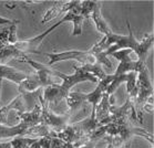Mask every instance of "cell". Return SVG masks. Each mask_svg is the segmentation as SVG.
I'll return each mask as SVG.
<instances>
[{"instance_id": "1", "label": "cell", "mask_w": 154, "mask_h": 148, "mask_svg": "<svg viewBox=\"0 0 154 148\" xmlns=\"http://www.w3.org/2000/svg\"><path fill=\"white\" fill-rule=\"evenodd\" d=\"M126 27L129 30V35H121V34H116V33H111L105 37V43L108 46V50L105 51V55H111L112 53L119 51V50H124L129 49L132 50L135 54H137L141 62L146 63V58L149 54V51L152 48L154 40V34L153 32H151L149 34H145L142 40H137L134 37L131 25H130L129 20H126Z\"/></svg>"}, {"instance_id": "2", "label": "cell", "mask_w": 154, "mask_h": 148, "mask_svg": "<svg viewBox=\"0 0 154 148\" xmlns=\"http://www.w3.org/2000/svg\"><path fill=\"white\" fill-rule=\"evenodd\" d=\"M47 57L49 58V62L47 67H49L53 65L57 62L67 60H75L81 65L83 64H101L104 65L106 69H111L112 63L109 60L105 53H100V54H94L90 52L89 50L87 51H79V50H70V51H64V52L59 53H45Z\"/></svg>"}, {"instance_id": "3", "label": "cell", "mask_w": 154, "mask_h": 148, "mask_svg": "<svg viewBox=\"0 0 154 148\" xmlns=\"http://www.w3.org/2000/svg\"><path fill=\"white\" fill-rule=\"evenodd\" d=\"M73 70L74 73L69 75V74H64L63 72H60V71L57 70H51L50 73L52 74L53 76L60 78L61 80V84H59L60 92L62 94L63 99H66L67 95L69 94V92L74 85H77L78 83H81V82H87V81H91L93 83H98V78L93 76L92 74L88 73L85 71L81 70L80 67H77L75 64L73 65Z\"/></svg>"}, {"instance_id": "4", "label": "cell", "mask_w": 154, "mask_h": 148, "mask_svg": "<svg viewBox=\"0 0 154 148\" xmlns=\"http://www.w3.org/2000/svg\"><path fill=\"white\" fill-rule=\"evenodd\" d=\"M151 95H153V85L151 83L150 74H149L147 67H144L143 70L137 73V97H135V101H134V106H135L137 118L140 120H141V108H142V105L147 99V97H150Z\"/></svg>"}, {"instance_id": "5", "label": "cell", "mask_w": 154, "mask_h": 148, "mask_svg": "<svg viewBox=\"0 0 154 148\" xmlns=\"http://www.w3.org/2000/svg\"><path fill=\"white\" fill-rule=\"evenodd\" d=\"M38 99L42 107L41 124H45L47 126H49L56 133H60L61 131H63L69 125V120H70L71 117L70 112L62 114V115H58V114L53 113L52 111L50 109L49 105L43 101L41 95H39Z\"/></svg>"}, {"instance_id": "6", "label": "cell", "mask_w": 154, "mask_h": 148, "mask_svg": "<svg viewBox=\"0 0 154 148\" xmlns=\"http://www.w3.org/2000/svg\"><path fill=\"white\" fill-rule=\"evenodd\" d=\"M60 25H62L61 21H58L57 23L50 27L48 30H46L45 32H42L41 34L37 35V37H33V38H29V39H25V40H19L16 44H14V48L17 50H19L20 52L25 53V54H28V53H37V54H42L40 51H39V46L41 44V42L43 41V39L46 38L47 35L51 33V32L59 27Z\"/></svg>"}, {"instance_id": "7", "label": "cell", "mask_w": 154, "mask_h": 148, "mask_svg": "<svg viewBox=\"0 0 154 148\" xmlns=\"http://www.w3.org/2000/svg\"><path fill=\"white\" fill-rule=\"evenodd\" d=\"M80 2L81 1H73L71 9L60 20L61 23H63V22H72L73 23L72 37H77V35H80L82 33V25L84 21V17L81 14Z\"/></svg>"}, {"instance_id": "8", "label": "cell", "mask_w": 154, "mask_h": 148, "mask_svg": "<svg viewBox=\"0 0 154 148\" xmlns=\"http://www.w3.org/2000/svg\"><path fill=\"white\" fill-rule=\"evenodd\" d=\"M11 111L16 112L17 117L20 116L21 114H23L26 112L25 96L22 94H19L18 96H16L10 104H8V105L0 108V124L8 125V117H9V113Z\"/></svg>"}, {"instance_id": "9", "label": "cell", "mask_w": 154, "mask_h": 148, "mask_svg": "<svg viewBox=\"0 0 154 148\" xmlns=\"http://www.w3.org/2000/svg\"><path fill=\"white\" fill-rule=\"evenodd\" d=\"M114 96L109 95L108 93H103L101 97V101L99 102V104L95 107V120H98V123L102 125V123L104 122L110 115V107L111 105H114Z\"/></svg>"}, {"instance_id": "10", "label": "cell", "mask_w": 154, "mask_h": 148, "mask_svg": "<svg viewBox=\"0 0 154 148\" xmlns=\"http://www.w3.org/2000/svg\"><path fill=\"white\" fill-rule=\"evenodd\" d=\"M41 116H42V107L40 102H39V103H35L32 111L25 112L23 114H21L20 116L17 117V120H19V124L23 125V126L32 127L41 124Z\"/></svg>"}, {"instance_id": "11", "label": "cell", "mask_w": 154, "mask_h": 148, "mask_svg": "<svg viewBox=\"0 0 154 148\" xmlns=\"http://www.w3.org/2000/svg\"><path fill=\"white\" fill-rule=\"evenodd\" d=\"M42 87L43 86H42L41 82H40L35 73L32 74V75H28L20 84L18 85L20 94H22L25 97L31 95V94H35V93L40 91Z\"/></svg>"}, {"instance_id": "12", "label": "cell", "mask_w": 154, "mask_h": 148, "mask_svg": "<svg viewBox=\"0 0 154 148\" xmlns=\"http://www.w3.org/2000/svg\"><path fill=\"white\" fill-rule=\"evenodd\" d=\"M27 76L28 75L22 71H19L12 67L6 65V64H0V78L1 80L6 78V80H9V81L19 85Z\"/></svg>"}, {"instance_id": "13", "label": "cell", "mask_w": 154, "mask_h": 148, "mask_svg": "<svg viewBox=\"0 0 154 148\" xmlns=\"http://www.w3.org/2000/svg\"><path fill=\"white\" fill-rule=\"evenodd\" d=\"M72 4H73V1H69V2H54L52 7L49 8L46 11V13L43 14L41 22L42 23L49 22L52 19H56L57 17H59L60 14L63 13V12H68L71 9Z\"/></svg>"}, {"instance_id": "14", "label": "cell", "mask_w": 154, "mask_h": 148, "mask_svg": "<svg viewBox=\"0 0 154 148\" xmlns=\"http://www.w3.org/2000/svg\"><path fill=\"white\" fill-rule=\"evenodd\" d=\"M23 136L30 138H41V137H50L54 138L57 137V133L53 129H51L49 126H47L45 124H39L35 126L28 127L26 129Z\"/></svg>"}, {"instance_id": "15", "label": "cell", "mask_w": 154, "mask_h": 148, "mask_svg": "<svg viewBox=\"0 0 154 148\" xmlns=\"http://www.w3.org/2000/svg\"><path fill=\"white\" fill-rule=\"evenodd\" d=\"M101 7H102V4L101 2H98L90 18H91L93 23L95 25L97 30H98V31L100 32L103 37H106V35L112 33V30L110 29V27L108 25V23L104 21V19H103V17H102Z\"/></svg>"}, {"instance_id": "16", "label": "cell", "mask_w": 154, "mask_h": 148, "mask_svg": "<svg viewBox=\"0 0 154 148\" xmlns=\"http://www.w3.org/2000/svg\"><path fill=\"white\" fill-rule=\"evenodd\" d=\"M42 99L49 105V107L50 105L57 106L62 99H64L62 94H61V92H60L59 84H53L45 87V92H43Z\"/></svg>"}, {"instance_id": "17", "label": "cell", "mask_w": 154, "mask_h": 148, "mask_svg": "<svg viewBox=\"0 0 154 148\" xmlns=\"http://www.w3.org/2000/svg\"><path fill=\"white\" fill-rule=\"evenodd\" d=\"M67 105L70 108V112H74L84 103V93L82 92H69V94L66 97Z\"/></svg>"}, {"instance_id": "18", "label": "cell", "mask_w": 154, "mask_h": 148, "mask_svg": "<svg viewBox=\"0 0 154 148\" xmlns=\"http://www.w3.org/2000/svg\"><path fill=\"white\" fill-rule=\"evenodd\" d=\"M80 69L88 72V73L92 74L93 76H95V78H98V81L102 80L106 75V73L102 69L101 64H83V65L80 67Z\"/></svg>"}, {"instance_id": "19", "label": "cell", "mask_w": 154, "mask_h": 148, "mask_svg": "<svg viewBox=\"0 0 154 148\" xmlns=\"http://www.w3.org/2000/svg\"><path fill=\"white\" fill-rule=\"evenodd\" d=\"M35 139L37 138L17 136V137H14V139L11 141V145H12V148H29L32 143H35Z\"/></svg>"}, {"instance_id": "20", "label": "cell", "mask_w": 154, "mask_h": 148, "mask_svg": "<svg viewBox=\"0 0 154 148\" xmlns=\"http://www.w3.org/2000/svg\"><path fill=\"white\" fill-rule=\"evenodd\" d=\"M97 4H98L97 1H81V14L84 17V19H89V18L91 17V14L93 12V10H94Z\"/></svg>"}, {"instance_id": "21", "label": "cell", "mask_w": 154, "mask_h": 148, "mask_svg": "<svg viewBox=\"0 0 154 148\" xmlns=\"http://www.w3.org/2000/svg\"><path fill=\"white\" fill-rule=\"evenodd\" d=\"M19 23V20H14V22L9 25V37H8V44L14 46L19 41L17 37V25Z\"/></svg>"}, {"instance_id": "22", "label": "cell", "mask_w": 154, "mask_h": 148, "mask_svg": "<svg viewBox=\"0 0 154 148\" xmlns=\"http://www.w3.org/2000/svg\"><path fill=\"white\" fill-rule=\"evenodd\" d=\"M141 111L146 112L147 114H152L153 115V95H151L150 97H147V99L144 102V104L142 105Z\"/></svg>"}, {"instance_id": "23", "label": "cell", "mask_w": 154, "mask_h": 148, "mask_svg": "<svg viewBox=\"0 0 154 148\" xmlns=\"http://www.w3.org/2000/svg\"><path fill=\"white\" fill-rule=\"evenodd\" d=\"M8 37H9V25H7L6 28H2L0 30V44L7 46Z\"/></svg>"}, {"instance_id": "24", "label": "cell", "mask_w": 154, "mask_h": 148, "mask_svg": "<svg viewBox=\"0 0 154 148\" xmlns=\"http://www.w3.org/2000/svg\"><path fill=\"white\" fill-rule=\"evenodd\" d=\"M64 141H62L60 138H51V148H63Z\"/></svg>"}, {"instance_id": "25", "label": "cell", "mask_w": 154, "mask_h": 148, "mask_svg": "<svg viewBox=\"0 0 154 148\" xmlns=\"http://www.w3.org/2000/svg\"><path fill=\"white\" fill-rule=\"evenodd\" d=\"M12 22H14V20H11V19L0 17V25H10Z\"/></svg>"}, {"instance_id": "26", "label": "cell", "mask_w": 154, "mask_h": 148, "mask_svg": "<svg viewBox=\"0 0 154 148\" xmlns=\"http://www.w3.org/2000/svg\"><path fill=\"white\" fill-rule=\"evenodd\" d=\"M0 148H12L11 141H9V143H0Z\"/></svg>"}]
</instances>
